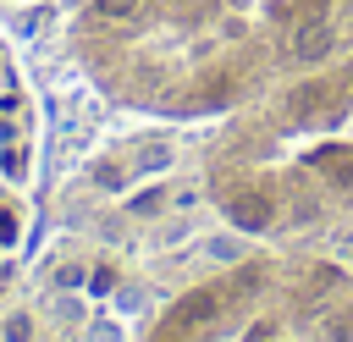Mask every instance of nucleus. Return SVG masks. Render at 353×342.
Wrapping results in <instances>:
<instances>
[{
	"label": "nucleus",
	"instance_id": "1",
	"mask_svg": "<svg viewBox=\"0 0 353 342\" xmlns=\"http://www.w3.org/2000/svg\"><path fill=\"white\" fill-rule=\"evenodd\" d=\"M309 22H331V0H72L66 50L116 105L215 116L254 88L270 39L292 55Z\"/></svg>",
	"mask_w": 353,
	"mask_h": 342
},
{
	"label": "nucleus",
	"instance_id": "2",
	"mask_svg": "<svg viewBox=\"0 0 353 342\" xmlns=\"http://www.w3.org/2000/svg\"><path fill=\"white\" fill-rule=\"evenodd\" d=\"M44 188V99L0 28V265L22 254Z\"/></svg>",
	"mask_w": 353,
	"mask_h": 342
},
{
	"label": "nucleus",
	"instance_id": "3",
	"mask_svg": "<svg viewBox=\"0 0 353 342\" xmlns=\"http://www.w3.org/2000/svg\"><path fill=\"white\" fill-rule=\"evenodd\" d=\"M309 171H314V177H325V182H336V188H353V149L325 143V149H314V154H309Z\"/></svg>",
	"mask_w": 353,
	"mask_h": 342
},
{
	"label": "nucleus",
	"instance_id": "4",
	"mask_svg": "<svg viewBox=\"0 0 353 342\" xmlns=\"http://www.w3.org/2000/svg\"><path fill=\"white\" fill-rule=\"evenodd\" d=\"M325 336H331V342H353V314H336V320H325Z\"/></svg>",
	"mask_w": 353,
	"mask_h": 342
},
{
	"label": "nucleus",
	"instance_id": "5",
	"mask_svg": "<svg viewBox=\"0 0 353 342\" xmlns=\"http://www.w3.org/2000/svg\"><path fill=\"white\" fill-rule=\"evenodd\" d=\"M6 6H28V0H0V11H6Z\"/></svg>",
	"mask_w": 353,
	"mask_h": 342
}]
</instances>
